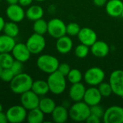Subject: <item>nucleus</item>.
Returning <instances> with one entry per match:
<instances>
[{"instance_id": "obj_1", "label": "nucleus", "mask_w": 123, "mask_h": 123, "mask_svg": "<svg viewBox=\"0 0 123 123\" xmlns=\"http://www.w3.org/2000/svg\"><path fill=\"white\" fill-rule=\"evenodd\" d=\"M33 79L30 75L26 73H21L15 75L9 82V87L12 92L16 94H22L31 89Z\"/></svg>"}, {"instance_id": "obj_2", "label": "nucleus", "mask_w": 123, "mask_h": 123, "mask_svg": "<svg viewBox=\"0 0 123 123\" xmlns=\"http://www.w3.org/2000/svg\"><path fill=\"white\" fill-rule=\"evenodd\" d=\"M47 82L50 92L54 94L58 95L64 92L66 88V76L61 74L58 70L49 74Z\"/></svg>"}, {"instance_id": "obj_3", "label": "nucleus", "mask_w": 123, "mask_h": 123, "mask_svg": "<svg viewBox=\"0 0 123 123\" xmlns=\"http://www.w3.org/2000/svg\"><path fill=\"white\" fill-rule=\"evenodd\" d=\"M69 117L75 122L86 121L90 115V107L83 101L75 102L68 110Z\"/></svg>"}, {"instance_id": "obj_4", "label": "nucleus", "mask_w": 123, "mask_h": 123, "mask_svg": "<svg viewBox=\"0 0 123 123\" xmlns=\"http://www.w3.org/2000/svg\"><path fill=\"white\" fill-rule=\"evenodd\" d=\"M58 58L49 54H43L40 55L36 61L37 68L43 73L50 74L58 70L59 66Z\"/></svg>"}, {"instance_id": "obj_5", "label": "nucleus", "mask_w": 123, "mask_h": 123, "mask_svg": "<svg viewBox=\"0 0 123 123\" xmlns=\"http://www.w3.org/2000/svg\"><path fill=\"white\" fill-rule=\"evenodd\" d=\"M83 78L88 85L96 86L104 81L105 73L99 67H92L86 71Z\"/></svg>"}, {"instance_id": "obj_6", "label": "nucleus", "mask_w": 123, "mask_h": 123, "mask_svg": "<svg viewBox=\"0 0 123 123\" xmlns=\"http://www.w3.org/2000/svg\"><path fill=\"white\" fill-rule=\"evenodd\" d=\"M31 54H39L45 48L46 41L43 35L37 33L32 34L25 43Z\"/></svg>"}, {"instance_id": "obj_7", "label": "nucleus", "mask_w": 123, "mask_h": 123, "mask_svg": "<svg viewBox=\"0 0 123 123\" xmlns=\"http://www.w3.org/2000/svg\"><path fill=\"white\" fill-rule=\"evenodd\" d=\"M8 123H21L27 118V110L22 105H13L5 112Z\"/></svg>"}, {"instance_id": "obj_8", "label": "nucleus", "mask_w": 123, "mask_h": 123, "mask_svg": "<svg viewBox=\"0 0 123 123\" xmlns=\"http://www.w3.org/2000/svg\"><path fill=\"white\" fill-rule=\"evenodd\" d=\"M48 33L53 38L58 39L66 35V25L59 18H53L48 22Z\"/></svg>"}, {"instance_id": "obj_9", "label": "nucleus", "mask_w": 123, "mask_h": 123, "mask_svg": "<svg viewBox=\"0 0 123 123\" xmlns=\"http://www.w3.org/2000/svg\"><path fill=\"white\" fill-rule=\"evenodd\" d=\"M105 123H123V107L113 105L108 107L102 117Z\"/></svg>"}, {"instance_id": "obj_10", "label": "nucleus", "mask_w": 123, "mask_h": 123, "mask_svg": "<svg viewBox=\"0 0 123 123\" xmlns=\"http://www.w3.org/2000/svg\"><path fill=\"white\" fill-rule=\"evenodd\" d=\"M113 94L123 99V70L113 71L109 79Z\"/></svg>"}, {"instance_id": "obj_11", "label": "nucleus", "mask_w": 123, "mask_h": 123, "mask_svg": "<svg viewBox=\"0 0 123 123\" xmlns=\"http://www.w3.org/2000/svg\"><path fill=\"white\" fill-rule=\"evenodd\" d=\"M40 99V97L31 89L20 94V103L27 111L38 107Z\"/></svg>"}, {"instance_id": "obj_12", "label": "nucleus", "mask_w": 123, "mask_h": 123, "mask_svg": "<svg viewBox=\"0 0 123 123\" xmlns=\"http://www.w3.org/2000/svg\"><path fill=\"white\" fill-rule=\"evenodd\" d=\"M6 15L10 21L18 23L25 19V11L19 4H9L6 9Z\"/></svg>"}, {"instance_id": "obj_13", "label": "nucleus", "mask_w": 123, "mask_h": 123, "mask_svg": "<svg viewBox=\"0 0 123 123\" xmlns=\"http://www.w3.org/2000/svg\"><path fill=\"white\" fill-rule=\"evenodd\" d=\"M11 53L13 55L14 60L19 61L22 63H25L29 61L32 55L26 44L22 43H16Z\"/></svg>"}, {"instance_id": "obj_14", "label": "nucleus", "mask_w": 123, "mask_h": 123, "mask_svg": "<svg viewBox=\"0 0 123 123\" xmlns=\"http://www.w3.org/2000/svg\"><path fill=\"white\" fill-rule=\"evenodd\" d=\"M77 36L81 43L89 47L97 40V35L96 32L89 27L81 28Z\"/></svg>"}, {"instance_id": "obj_15", "label": "nucleus", "mask_w": 123, "mask_h": 123, "mask_svg": "<svg viewBox=\"0 0 123 123\" xmlns=\"http://www.w3.org/2000/svg\"><path fill=\"white\" fill-rule=\"evenodd\" d=\"M102 98V96L101 95L98 88L95 86H91L90 88L86 89L83 100L86 104L91 107L99 104Z\"/></svg>"}, {"instance_id": "obj_16", "label": "nucleus", "mask_w": 123, "mask_h": 123, "mask_svg": "<svg viewBox=\"0 0 123 123\" xmlns=\"http://www.w3.org/2000/svg\"><path fill=\"white\" fill-rule=\"evenodd\" d=\"M86 89L85 86L81 82L72 84L68 91L70 99L75 102L83 101Z\"/></svg>"}, {"instance_id": "obj_17", "label": "nucleus", "mask_w": 123, "mask_h": 123, "mask_svg": "<svg viewBox=\"0 0 123 123\" xmlns=\"http://www.w3.org/2000/svg\"><path fill=\"white\" fill-rule=\"evenodd\" d=\"M92 54L97 58H104L109 54L110 46L103 40H97L92 46H90Z\"/></svg>"}, {"instance_id": "obj_18", "label": "nucleus", "mask_w": 123, "mask_h": 123, "mask_svg": "<svg viewBox=\"0 0 123 123\" xmlns=\"http://www.w3.org/2000/svg\"><path fill=\"white\" fill-rule=\"evenodd\" d=\"M106 6V12L112 17H121L123 12V2L121 0H108Z\"/></svg>"}, {"instance_id": "obj_19", "label": "nucleus", "mask_w": 123, "mask_h": 123, "mask_svg": "<svg viewBox=\"0 0 123 123\" xmlns=\"http://www.w3.org/2000/svg\"><path fill=\"white\" fill-rule=\"evenodd\" d=\"M55 48L58 53L61 54L68 53L73 48V40L68 35H63L56 39Z\"/></svg>"}, {"instance_id": "obj_20", "label": "nucleus", "mask_w": 123, "mask_h": 123, "mask_svg": "<svg viewBox=\"0 0 123 123\" xmlns=\"http://www.w3.org/2000/svg\"><path fill=\"white\" fill-rule=\"evenodd\" d=\"M51 116L53 122L56 123H64L68 120L69 117V112L66 107L58 105L55 107L54 110L51 113Z\"/></svg>"}, {"instance_id": "obj_21", "label": "nucleus", "mask_w": 123, "mask_h": 123, "mask_svg": "<svg viewBox=\"0 0 123 123\" xmlns=\"http://www.w3.org/2000/svg\"><path fill=\"white\" fill-rule=\"evenodd\" d=\"M44 15V10L43 7L37 4H33L28 6L25 12V17L30 21H35L43 18Z\"/></svg>"}, {"instance_id": "obj_22", "label": "nucleus", "mask_w": 123, "mask_h": 123, "mask_svg": "<svg viewBox=\"0 0 123 123\" xmlns=\"http://www.w3.org/2000/svg\"><path fill=\"white\" fill-rule=\"evenodd\" d=\"M15 38L5 34L0 35V53H11L16 44Z\"/></svg>"}, {"instance_id": "obj_23", "label": "nucleus", "mask_w": 123, "mask_h": 123, "mask_svg": "<svg viewBox=\"0 0 123 123\" xmlns=\"http://www.w3.org/2000/svg\"><path fill=\"white\" fill-rule=\"evenodd\" d=\"M31 90L34 92L36 94H37L39 97L45 96L50 92L47 81H44L41 79L33 81Z\"/></svg>"}, {"instance_id": "obj_24", "label": "nucleus", "mask_w": 123, "mask_h": 123, "mask_svg": "<svg viewBox=\"0 0 123 123\" xmlns=\"http://www.w3.org/2000/svg\"><path fill=\"white\" fill-rule=\"evenodd\" d=\"M55 107V102L50 97H43L40 99L38 107L45 115H51Z\"/></svg>"}, {"instance_id": "obj_25", "label": "nucleus", "mask_w": 123, "mask_h": 123, "mask_svg": "<svg viewBox=\"0 0 123 123\" xmlns=\"http://www.w3.org/2000/svg\"><path fill=\"white\" fill-rule=\"evenodd\" d=\"M45 114L39 107L32 109L27 112L26 120L29 123H42L44 121Z\"/></svg>"}, {"instance_id": "obj_26", "label": "nucleus", "mask_w": 123, "mask_h": 123, "mask_svg": "<svg viewBox=\"0 0 123 123\" xmlns=\"http://www.w3.org/2000/svg\"><path fill=\"white\" fill-rule=\"evenodd\" d=\"M3 32H4V34L15 38L19 33V28L17 22L9 21V22H5Z\"/></svg>"}, {"instance_id": "obj_27", "label": "nucleus", "mask_w": 123, "mask_h": 123, "mask_svg": "<svg viewBox=\"0 0 123 123\" xmlns=\"http://www.w3.org/2000/svg\"><path fill=\"white\" fill-rule=\"evenodd\" d=\"M32 30L35 33L43 35H45L46 32H48V22H46L43 18L34 21Z\"/></svg>"}, {"instance_id": "obj_28", "label": "nucleus", "mask_w": 123, "mask_h": 123, "mask_svg": "<svg viewBox=\"0 0 123 123\" xmlns=\"http://www.w3.org/2000/svg\"><path fill=\"white\" fill-rule=\"evenodd\" d=\"M14 58L11 53H0V66L2 68H9L12 65Z\"/></svg>"}, {"instance_id": "obj_29", "label": "nucleus", "mask_w": 123, "mask_h": 123, "mask_svg": "<svg viewBox=\"0 0 123 123\" xmlns=\"http://www.w3.org/2000/svg\"><path fill=\"white\" fill-rule=\"evenodd\" d=\"M66 77L68 79V81L72 84L81 82L83 79V75L80 70L77 68H72L71 69L70 72L66 76Z\"/></svg>"}, {"instance_id": "obj_30", "label": "nucleus", "mask_w": 123, "mask_h": 123, "mask_svg": "<svg viewBox=\"0 0 123 123\" xmlns=\"http://www.w3.org/2000/svg\"><path fill=\"white\" fill-rule=\"evenodd\" d=\"M89 51H90L89 46L81 43V44H79V45H77L75 48L74 53H75V55L77 58H84L88 55Z\"/></svg>"}, {"instance_id": "obj_31", "label": "nucleus", "mask_w": 123, "mask_h": 123, "mask_svg": "<svg viewBox=\"0 0 123 123\" xmlns=\"http://www.w3.org/2000/svg\"><path fill=\"white\" fill-rule=\"evenodd\" d=\"M98 89L102 97H108L113 94L112 86L109 82H102L98 85Z\"/></svg>"}, {"instance_id": "obj_32", "label": "nucleus", "mask_w": 123, "mask_h": 123, "mask_svg": "<svg viewBox=\"0 0 123 123\" xmlns=\"http://www.w3.org/2000/svg\"><path fill=\"white\" fill-rule=\"evenodd\" d=\"M81 27L76 22H70L66 25V35L68 36H77Z\"/></svg>"}, {"instance_id": "obj_33", "label": "nucleus", "mask_w": 123, "mask_h": 123, "mask_svg": "<svg viewBox=\"0 0 123 123\" xmlns=\"http://www.w3.org/2000/svg\"><path fill=\"white\" fill-rule=\"evenodd\" d=\"M14 76L15 75L14 74L12 71L10 69V68H2V71H1V75H0V79L3 81L9 83L12 80V79L14 78Z\"/></svg>"}, {"instance_id": "obj_34", "label": "nucleus", "mask_w": 123, "mask_h": 123, "mask_svg": "<svg viewBox=\"0 0 123 123\" xmlns=\"http://www.w3.org/2000/svg\"><path fill=\"white\" fill-rule=\"evenodd\" d=\"M105 111V110H104V108L102 106H100L99 104L90 107V114L94 115L99 117L100 119L103 117Z\"/></svg>"}, {"instance_id": "obj_35", "label": "nucleus", "mask_w": 123, "mask_h": 123, "mask_svg": "<svg viewBox=\"0 0 123 123\" xmlns=\"http://www.w3.org/2000/svg\"><path fill=\"white\" fill-rule=\"evenodd\" d=\"M10 69L12 71V72L14 73V75H17L21 73H22V70H23V63L20 62L19 61L14 60L12 65L10 67Z\"/></svg>"}, {"instance_id": "obj_36", "label": "nucleus", "mask_w": 123, "mask_h": 123, "mask_svg": "<svg viewBox=\"0 0 123 123\" xmlns=\"http://www.w3.org/2000/svg\"><path fill=\"white\" fill-rule=\"evenodd\" d=\"M71 69V68L70 67V65L68 63H59V66H58V71L65 76H66L68 74Z\"/></svg>"}, {"instance_id": "obj_37", "label": "nucleus", "mask_w": 123, "mask_h": 123, "mask_svg": "<svg viewBox=\"0 0 123 123\" xmlns=\"http://www.w3.org/2000/svg\"><path fill=\"white\" fill-rule=\"evenodd\" d=\"M101 121V119L94 115L90 114L88 118L86 119V122L87 123H99Z\"/></svg>"}, {"instance_id": "obj_38", "label": "nucleus", "mask_w": 123, "mask_h": 123, "mask_svg": "<svg viewBox=\"0 0 123 123\" xmlns=\"http://www.w3.org/2000/svg\"><path fill=\"white\" fill-rule=\"evenodd\" d=\"M34 0H19L18 1V4L19 5H21L22 7H25V6H29L32 4V3L33 2Z\"/></svg>"}, {"instance_id": "obj_39", "label": "nucleus", "mask_w": 123, "mask_h": 123, "mask_svg": "<svg viewBox=\"0 0 123 123\" xmlns=\"http://www.w3.org/2000/svg\"><path fill=\"white\" fill-rule=\"evenodd\" d=\"M108 0H93V3L97 6H105Z\"/></svg>"}, {"instance_id": "obj_40", "label": "nucleus", "mask_w": 123, "mask_h": 123, "mask_svg": "<svg viewBox=\"0 0 123 123\" xmlns=\"http://www.w3.org/2000/svg\"><path fill=\"white\" fill-rule=\"evenodd\" d=\"M8 123V120H7L6 113H4L3 112H0V123Z\"/></svg>"}, {"instance_id": "obj_41", "label": "nucleus", "mask_w": 123, "mask_h": 123, "mask_svg": "<svg viewBox=\"0 0 123 123\" xmlns=\"http://www.w3.org/2000/svg\"><path fill=\"white\" fill-rule=\"evenodd\" d=\"M4 25H5V20L1 16H0V32L3 31Z\"/></svg>"}, {"instance_id": "obj_42", "label": "nucleus", "mask_w": 123, "mask_h": 123, "mask_svg": "<svg viewBox=\"0 0 123 123\" xmlns=\"http://www.w3.org/2000/svg\"><path fill=\"white\" fill-rule=\"evenodd\" d=\"M19 0H6L8 4H18Z\"/></svg>"}, {"instance_id": "obj_43", "label": "nucleus", "mask_w": 123, "mask_h": 123, "mask_svg": "<svg viewBox=\"0 0 123 123\" xmlns=\"http://www.w3.org/2000/svg\"><path fill=\"white\" fill-rule=\"evenodd\" d=\"M3 111V106H2V105L0 103V112H2Z\"/></svg>"}, {"instance_id": "obj_44", "label": "nucleus", "mask_w": 123, "mask_h": 123, "mask_svg": "<svg viewBox=\"0 0 123 123\" xmlns=\"http://www.w3.org/2000/svg\"><path fill=\"white\" fill-rule=\"evenodd\" d=\"M34 1H45V0H34Z\"/></svg>"}, {"instance_id": "obj_45", "label": "nucleus", "mask_w": 123, "mask_h": 123, "mask_svg": "<svg viewBox=\"0 0 123 123\" xmlns=\"http://www.w3.org/2000/svg\"><path fill=\"white\" fill-rule=\"evenodd\" d=\"M1 71H2V68L1 67V66H0V75H1Z\"/></svg>"}, {"instance_id": "obj_46", "label": "nucleus", "mask_w": 123, "mask_h": 123, "mask_svg": "<svg viewBox=\"0 0 123 123\" xmlns=\"http://www.w3.org/2000/svg\"><path fill=\"white\" fill-rule=\"evenodd\" d=\"M121 17H123V13H122V15H121Z\"/></svg>"}, {"instance_id": "obj_47", "label": "nucleus", "mask_w": 123, "mask_h": 123, "mask_svg": "<svg viewBox=\"0 0 123 123\" xmlns=\"http://www.w3.org/2000/svg\"><path fill=\"white\" fill-rule=\"evenodd\" d=\"M0 2H1V0H0Z\"/></svg>"}]
</instances>
